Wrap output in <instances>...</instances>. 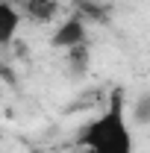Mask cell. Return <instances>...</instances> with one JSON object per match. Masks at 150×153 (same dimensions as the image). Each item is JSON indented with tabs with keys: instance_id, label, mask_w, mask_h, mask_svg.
I'll use <instances>...</instances> for the list:
<instances>
[{
	"instance_id": "obj_2",
	"label": "cell",
	"mask_w": 150,
	"mask_h": 153,
	"mask_svg": "<svg viewBox=\"0 0 150 153\" xmlns=\"http://www.w3.org/2000/svg\"><path fill=\"white\" fill-rule=\"evenodd\" d=\"M50 44H53L56 50H74V47L88 44V30H85V21L79 18V15L65 18V21L56 27V30H53Z\"/></svg>"
},
{
	"instance_id": "obj_4",
	"label": "cell",
	"mask_w": 150,
	"mask_h": 153,
	"mask_svg": "<svg viewBox=\"0 0 150 153\" xmlns=\"http://www.w3.org/2000/svg\"><path fill=\"white\" fill-rule=\"evenodd\" d=\"M21 12L33 24H50L59 15V0H24Z\"/></svg>"
},
{
	"instance_id": "obj_5",
	"label": "cell",
	"mask_w": 150,
	"mask_h": 153,
	"mask_svg": "<svg viewBox=\"0 0 150 153\" xmlns=\"http://www.w3.org/2000/svg\"><path fill=\"white\" fill-rule=\"evenodd\" d=\"M132 121L135 124H150V94H141L132 103Z\"/></svg>"
},
{
	"instance_id": "obj_6",
	"label": "cell",
	"mask_w": 150,
	"mask_h": 153,
	"mask_svg": "<svg viewBox=\"0 0 150 153\" xmlns=\"http://www.w3.org/2000/svg\"><path fill=\"white\" fill-rule=\"evenodd\" d=\"M68 62L74 65V71H85V68H88V44L68 50Z\"/></svg>"
},
{
	"instance_id": "obj_1",
	"label": "cell",
	"mask_w": 150,
	"mask_h": 153,
	"mask_svg": "<svg viewBox=\"0 0 150 153\" xmlns=\"http://www.w3.org/2000/svg\"><path fill=\"white\" fill-rule=\"evenodd\" d=\"M79 144L85 153H135V138L127 121V100L121 88H115L106 109L82 127Z\"/></svg>"
},
{
	"instance_id": "obj_3",
	"label": "cell",
	"mask_w": 150,
	"mask_h": 153,
	"mask_svg": "<svg viewBox=\"0 0 150 153\" xmlns=\"http://www.w3.org/2000/svg\"><path fill=\"white\" fill-rule=\"evenodd\" d=\"M21 12L12 0H0V47L12 44L15 36H18V27H21Z\"/></svg>"
}]
</instances>
